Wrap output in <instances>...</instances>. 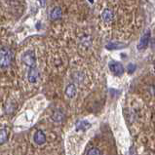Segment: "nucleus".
I'll return each mask as SVG.
<instances>
[{
	"mask_svg": "<svg viewBox=\"0 0 155 155\" xmlns=\"http://www.w3.org/2000/svg\"><path fill=\"white\" fill-rule=\"evenodd\" d=\"M7 138H8L7 130L4 129V128H2V129H1V134H0V143H1V144H4V143H6Z\"/></svg>",
	"mask_w": 155,
	"mask_h": 155,
	"instance_id": "obj_12",
	"label": "nucleus"
},
{
	"mask_svg": "<svg viewBox=\"0 0 155 155\" xmlns=\"http://www.w3.org/2000/svg\"><path fill=\"white\" fill-rule=\"evenodd\" d=\"M91 123H89L87 120H80L76 123L75 128H76L77 131H86L91 128Z\"/></svg>",
	"mask_w": 155,
	"mask_h": 155,
	"instance_id": "obj_7",
	"label": "nucleus"
},
{
	"mask_svg": "<svg viewBox=\"0 0 155 155\" xmlns=\"http://www.w3.org/2000/svg\"><path fill=\"white\" fill-rule=\"evenodd\" d=\"M149 39H150V31H147V32H145L143 35V37L140 38V43H139V45H138V49L139 50L145 49V48H147V45L149 44Z\"/></svg>",
	"mask_w": 155,
	"mask_h": 155,
	"instance_id": "obj_4",
	"label": "nucleus"
},
{
	"mask_svg": "<svg viewBox=\"0 0 155 155\" xmlns=\"http://www.w3.org/2000/svg\"><path fill=\"white\" fill-rule=\"evenodd\" d=\"M38 76H39V72L36 68H31L29 69L28 74V79L30 83H35L38 80Z\"/></svg>",
	"mask_w": 155,
	"mask_h": 155,
	"instance_id": "obj_6",
	"label": "nucleus"
},
{
	"mask_svg": "<svg viewBox=\"0 0 155 155\" xmlns=\"http://www.w3.org/2000/svg\"><path fill=\"white\" fill-rule=\"evenodd\" d=\"M33 139H34L35 143L38 145H42L45 143V141H46V136L42 131H36L34 134Z\"/></svg>",
	"mask_w": 155,
	"mask_h": 155,
	"instance_id": "obj_5",
	"label": "nucleus"
},
{
	"mask_svg": "<svg viewBox=\"0 0 155 155\" xmlns=\"http://www.w3.org/2000/svg\"><path fill=\"white\" fill-rule=\"evenodd\" d=\"M87 155H101V152L100 151L98 148L93 147V148H91L89 151L87 152Z\"/></svg>",
	"mask_w": 155,
	"mask_h": 155,
	"instance_id": "obj_13",
	"label": "nucleus"
},
{
	"mask_svg": "<svg viewBox=\"0 0 155 155\" xmlns=\"http://www.w3.org/2000/svg\"><path fill=\"white\" fill-rule=\"evenodd\" d=\"M61 17V10L60 7H55L53 8L51 12H50V19L53 21L59 20L60 18Z\"/></svg>",
	"mask_w": 155,
	"mask_h": 155,
	"instance_id": "obj_9",
	"label": "nucleus"
},
{
	"mask_svg": "<svg viewBox=\"0 0 155 155\" xmlns=\"http://www.w3.org/2000/svg\"><path fill=\"white\" fill-rule=\"evenodd\" d=\"M101 17H103V19L105 23H109V21H111L113 19V12L110 10V9L105 8L103 11V13H101Z\"/></svg>",
	"mask_w": 155,
	"mask_h": 155,
	"instance_id": "obj_8",
	"label": "nucleus"
},
{
	"mask_svg": "<svg viewBox=\"0 0 155 155\" xmlns=\"http://www.w3.org/2000/svg\"><path fill=\"white\" fill-rule=\"evenodd\" d=\"M123 47H126V45H124L123 43L120 42H110L106 45V49L108 50H117V49H121Z\"/></svg>",
	"mask_w": 155,
	"mask_h": 155,
	"instance_id": "obj_11",
	"label": "nucleus"
},
{
	"mask_svg": "<svg viewBox=\"0 0 155 155\" xmlns=\"http://www.w3.org/2000/svg\"><path fill=\"white\" fill-rule=\"evenodd\" d=\"M75 93H76V87H75L74 84H69V85L66 86L65 88V95L68 97V98H73L75 96Z\"/></svg>",
	"mask_w": 155,
	"mask_h": 155,
	"instance_id": "obj_10",
	"label": "nucleus"
},
{
	"mask_svg": "<svg viewBox=\"0 0 155 155\" xmlns=\"http://www.w3.org/2000/svg\"><path fill=\"white\" fill-rule=\"evenodd\" d=\"M127 68H128V73H133L136 69V65L134 64H129L127 66Z\"/></svg>",
	"mask_w": 155,
	"mask_h": 155,
	"instance_id": "obj_14",
	"label": "nucleus"
},
{
	"mask_svg": "<svg viewBox=\"0 0 155 155\" xmlns=\"http://www.w3.org/2000/svg\"><path fill=\"white\" fill-rule=\"evenodd\" d=\"M12 61V52L7 47H2L1 49V68H7Z\"/></svg>",
	"mask_w": 155,
	"mask_h": 155,
	"instance_id": "obj_1",
	"label": "nucleus"
},
{
	"mask_svg": "<svg viewBox=\"0 0 155 155\" xmlns=\"http://www.w3.org/2000/svg\"><path fill=\"white\" fill-rule=\"evenodd\" d=\"M154 68H155V59H154Z\"/></svg>",
	"mask_w": 155,
	"mask_h": 155,
	"instance_id": "obj_15",
	"label": "nucleus"
},
{
	"mask_svg": "<svg viewBox=\"0 0 155 155\" xmlns=\"http://www.w3.org/2000/svg\"><path fill=\"white\" fill-rule=\"evenodd\" d=\"M109 69L115 76H121L124 73V68L123 64L119 61H111L108 64Z\"/></svg>",
	"mask_w": 155,
	"mask_h": 155,
	"instance_id": "obj_3",
	"label": "nucleus"
},
{
	"mask_svg": "<svg viewBox=\"0 0 155 155\" xmlns=\"http://www.w3.org/2000/svg\"><path fill=\"white\" fill-rule=\"evenodd\" d=\"M21 61H24L25 65L29 66L30 68H35V64H36V59H35V54L33 51H26L21 56Z\"/></svg>",
	"mask_w": 155,
	"mask_h": 155,
	"instance_id": "obj_2",
	"label": "nucleus"
}]
</instances>
